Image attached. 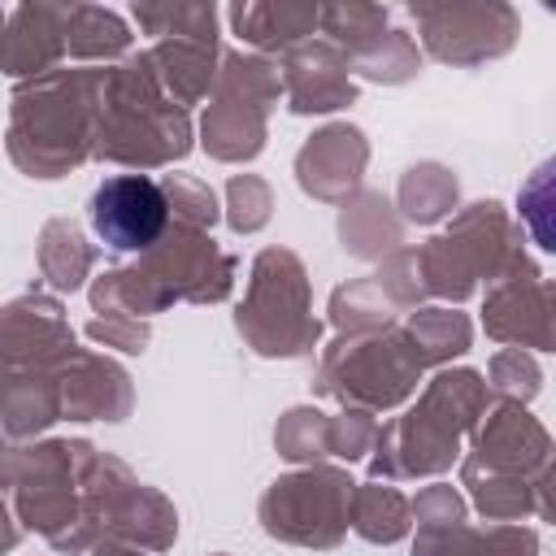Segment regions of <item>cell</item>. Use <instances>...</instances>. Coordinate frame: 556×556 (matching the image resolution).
<instances>
[{"label": "cell", "mask_w": 556, "mask_h": 556, "mask_svg": "<svg viewBox=\"0 0 556 556\" xmlns=\"http://www.w3.org/2000/svg\"><path fill=\"white\" fill-rule=\"evenodd\" d=\"M91 226L117 252H139L165 230V195L143 174H113L91 195Z\"/></svg>", "instance_id": "6da1fadb"}, {"label": "cell", "mask_w": 556, "mask_h": 556, "mask_svg": "<svg viewBox=\"0 0 556 556\" xmlns=\"http://www.w3.org/2000/svg\"><path fill=\"white\" fill-rule=\"evenodd\" d=\"M517 208H521V222L530 230V239L547 252H556V156L543 161L517 191Z\"/></svg>", "instance_id": "7a4b0ae2"}]
</instances>
